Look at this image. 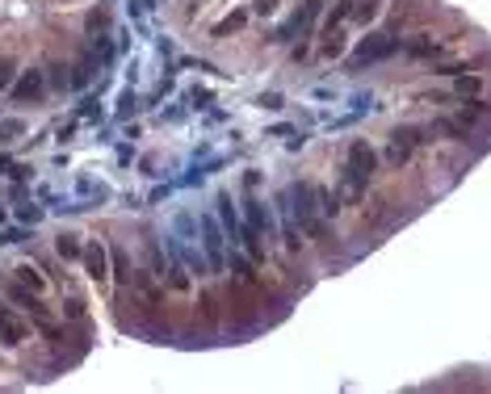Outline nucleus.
Returning a JSON list of instances; mask_svg holds the SVG:
<instances>
[{
  "label": "nucleus",
  "mask_w": 491,
  "mask_h": 394,
  "mask_svg": "<svg viewBox=\"0 0 491 394\" xmlns=\"http://www.w3.org/2000/svg\"><path fill=\"white\" fill-rule=\"evenodd\" d=\"M374 164H378V155L369 151V143H349V168H345V189H349V197H361V189L369 185V177H374Z\"/></svg>",
  "instance_id": "nucleus-1"
},
{
  "label": "nucleus",
  "mask_w": 491,
  "mask_h": 394,
  "mask_svg": "<svg viewBox=\"0 0 491 394\" xmlns=\"http://www.w3.org/2000/svg\"><path fill=\"white\" fill-rule=\"evenodd\" d=\"M290 201H294V214H298V227H302L311 239L327 244V227L315 218V189H311V185H294V189H290Z\"/></svg>",
  "instance_id": "nucleus-2"
},
{
  "label": "nucleus",
  "mask_w": 491,
  "mask_h": 394,
  "mask_svg": "<svg viewBox=\"0 0 491 394\" xmlns=\"http://www.w3.org/2000/svg\"><path fill=\"white\" fill-rule=\"evenodd\" d=\"M399 50V42L395 38H387V34H369L353 55H349V68L353 72H361V68H369V63H382V59H391V55Z\"/></svg>",
  "instance_id": "nucleus-3"
},
{
  "label": "nucleus",
  "mask_w": 491,
  "mask_h": 394,
  "mask_svg": "<svg viewBox=\"0 0 491 394\" xmlns=\"http://www.w3.org/2000/svg\"><path fill=\"white\" fill-rule=\"evenodd\" d=\"M80 260H84V268H88L93 281H105V277H109V252H105L101 244H84V256H80Z\"/></svg>",
  "instance_id": "nucleus-4"
},
{
  "label": "nucleus",
  "mask_w": 491,
  "mask_h": 394,
  "mask_svg": "<svg viewBox=\"0 0 491 394\" xmlns=\"http://www.w3.org/2000/svg\"><path fill=\"white\" fill-rule=\"evenodd\" d=\"M42 88H46L42 72H34V68H30V72H21V80L13 84V101H34V97H38Z\"/></svg>",
  "instance_id": "nucleus-5"
},
{
  "label": "nucleus",
  "mask_w": 491,
  "mask_h": 394,
  "mask_svg": "<svg viewBox=\"0 0 491 394\" xmlns=\"http://www.w3.org/2000/svg\"><path fill=\"white\" fill-rule=\"evenodd\" d=\"M202 231H206V256H210V264L223 268V235H218L214 218H202Z\"/></svg>",
  "instance_id": "nucleus-6"
},
{
  "label": "nucleus",
  "mask_w": 491,
  "mask_h": 394,
  "mask_svg": "<svg viewBox=\"0 0 491 394\" xmlns=\"http://www.w3.org/2000/svg\"><path fill=\"white\" fill-rule=\"evenodd\" d=\"M315 13H319V0H311V5H302V13H294V17H290V21L282 26V34H278V38L286 42L290 34H302V30H307V26L315 21Z\"/></svg>",
  "instance_id": "nucleus-7"
},
{
  "label": "nucleus",
  "mask_w": 491,
  "mask_h": 394,
  "mask_svg": "<svg viewBox=\"0 0 491 394\" xmlns=\"http://www.w3.org/2000/svg\"><path fill=\"white\" fill-rule=\"evenodd\" d=\"M248 222H252L260 235H273V218H269V210L260 201H248Z\"/></svg>",
  "instance_id": "nucleus-8"
},
{
  "label": "nucleus",
  "mask_w": 491,
  "mask_h": 394,
  "mask_svg": "<svg viewBox=\"0 0 491 394\" xmlns=\"http://www.w3.org/2000/svg\"><path fill=\"white\" fill-rule=\"evenodd\" d=\"M0 340H5V344H21L26 340V327L17 319H9V315H0Z\"/></svg>",
  "instance_id": "nucleus-9"
},
{
  "label": "nucleus",
  "mask_w": 491,
  "mask_h": 394,
  "mask_svg": "<svg viewBox=\"0 0 491 394\" xmlns=\"http://www.w3.org/2000/svg\"><path fill=\"white\" fill-rule=\"evenodd\" d=\"M55 252H59L64 260H76V256H84V248H80V239H76V235H59V239H55Z\"/></svg>",
  "instance_id": "nucleus-10"
},
{
  "label": "nucleus",
  "mask_w": 491,
  "mask_h": 394,
  "mask_svg": "<svg viewBox=\"0 0 491 394\" xmlns=\"http://www.w3.org/2000/svg\"><path fill=\"white\" fill-rule=\"evenodd\" d=\"M349 13H353V0H345V5H336L332 13H327V21H323V38L332 34V30H336V26H340V21L349 17Z\"/></svg>",
  "instance_id": "nucleus-11"
},
{
  "label": "nucleus",
  "mask_w": 491,
  "mask_h": 394,
  "mask_svg": "<svg viewBox=\"0 0 491 394\" xmlns=\"http://www.w3.org/2000/svg\"><path fill=\"white\" fill-rule=\"evenodd\" d=\"M17 281H21V286H30L34 294H42V290H46V281H42V277H38V268H30V264H21V268H17Z\"/></svg>",
  "instance_id": "nucleus-12"
},
{
  "label": "nucleus",
  "mask_w": 491,
  "mask_h": 394,
  "mask_svg": "<svg viewBox=\"0 0 491 394\" xmlns=\"http://www.w3.org/2000/svg\"><path fill=\"white\" fill-rule=\"evenodd\" d=\"M454 88H458V97H474V92H479V88H483V80H479V76H466V72H462V76H458V84H454Z\"/></svg>",
  "instance_id": "nucleus-13"
},
{
  "label": "nucleus",
  "mask_w": 491,
  "mask_h": 394,
  "mask_svg": "<svg viewBox=\"0 0 491 394\" xmlns=\"http://www.w3.org/2000/svg\"><path fill=\"white\" fill-rule=\"evenodd\" d=\"M135 286H139V290H143V298H147V302H151V306H155V302H160V290H155V286H151V273H139V277H135Z\"/></svg>",
  "instance_id": "nucleus-14"
},
{
  "label": "nucleus",
  "mask_w": 491,
  "mask_h": 394,
  "mask_svg": "<svg viewBox=\"0 0 491 394\" xmlns=\"http://www.w3.org/2000/svg\"><path fill=\"white\" fill-rule=\"evenodd\" d=\"M218 214H223V222H227V231L235 235V227H240V222H235V210H231V197H218Z\"/></svg>",
  "instance_id": "nucleus-15"
},
{
  "label": "nucleus",
  "mask_w": 491,
  "mask_h": 394,
  "mask_svg": "<svg viewBox=\"0 0 491 394\" xmlns=\"http://www.w3.org/2000/svg\"><path fill=\"white\" fill-rule=\"evenodd\" d=\"M169 281H173V290H177V294H185V290H189V277H185V268H181V264H173V268H169Z\"/></svg>",
  "instance_id": "nucleus-16"
},
{
  "label": "nucleus",
  "mask_w": 491,
  "mask_h": 394,
  "mask_svg": "<svg viewBox=\"0 0 491 394\" xmlns=\"http://www.w3.org/2000/svg\"><path fill=\"white\" fill-rule=\"evenodd\" d=\"M432 50H436L432 34H420V42H412V46H407V55H432Z\"/></svg>",
  "instance_id": "nucleus-17"
},
{
  "label": "nucleus",
  "mask_w": 491,
  "mask_h": 394,
  "mask_svg": "<svg viewBox=\"0 0 491 394\" xmlns=\"http://www.w3.org/2000/svg\"><path fill=\"white\" fill-rule=\"evenodd\" d=\"M315 201H319V210H323V214H336V210H340V206H336V197L327 193V189H315Z\"/></svg>",
  "instance_id": "nucleus-18"
},
{
  "label": "nucleus",
  "mask_w": 491,
  "mask_h": 394,
  "mask_svg": "<svg viewBox=\"0 0 491 394\" xmlns=\"http://www.w3.org/2000/svg\"><path fill=\"white\" fill-rule=\"evenodd\" d=\"M374 13H378V0H365V5H357V9H353V17H357V21H374Z\"/></svg>",
  "instance_id": "nucleus-19"
},
{
  "label": "nucleus",
  "mask_w": 491,
  "mask_h": 394,
  "mask_svg": "<svg viewBox=\"0 0 491 394\" xmlns=\"http://www.w3.org/2000/svg\"><path fill=\"white\" fill-rule=\"evenodd\" d=\"M244 21H248V13H231V17H227L223 26H218V34H227V30H240Z\"/></svg>",
  "instance_id": "nucleus-20"
},
{
  "label": "nucleus",
  "mask_w": 491,
  "mask_h": 394,
  "mask_svg": "<svg viewBox=\"0 0 491 394\" xmlns=\"http://www.w3.org/2000/svg\"><path fill=\"white\" fill-rule=\"evenodd\" d=\"M64 311H68V319H80V315H84V302H80V298H68Z\"/></svg>",
  "instance_id": "nucleus-21"
},
{
  "label": "nucleus",
  "mask_w": 491,
  "mask_h": 394,
  "mask_svg": "<svg viewBox=\"0 0 491 394\" xmlns=\"http://www.w3.org/2000/svg\"><path fill=\"white\" fill-rule=\"evenodd\" d=\"M340 50H345V46H340V38H327V42H323V55H327V59H336Z\"/></svg>",
  "instance_id": "nucleus-22"
},
{
  "label": "nucleus",
  "mask_w": 491,
  "mask_h": 394,
  "mask_svg": "<svg viewBox=\"0 0 491 394\" xmlns=\"http://www.w3.org/2000/svg\"><path fill=\"white\" fill-rule=\"evenodd\" d=\"M273 9H278V0H256V5H252V13H260V17H269Z\"/></svg>",
  "instance_id": "nucleus-23"
},
{
  "label": "nucleus",
  "mask_w": 491,
  "mask_h": 394,
  "mask_svg": "<svg viewBox=\"0 0 491 394\" xmlns=\"http://www.w3.org/2000/svg\"><path fill=\"white\" fill-rule=\"evenodd\" d=\"M9 80H13V63L0 59V88H9Z\"/></svg>",
  "instance_id": "nucleus-24"
},
{
  "label": "nucleus",
  "mask_w": 491,
  "mask_h": 394,
  "mask_svg": "<svg viewBox=\"0 0 491 394\" xmlns=\"http://www.w3.org/2000/svg\"><path fill=\"white\" fill-rule=\"evenodd\" d=\"M0 315H9V311H5V306H0Z\"/></svg>",
  "instance_id": "nucleus-25"
}]
</instances>
